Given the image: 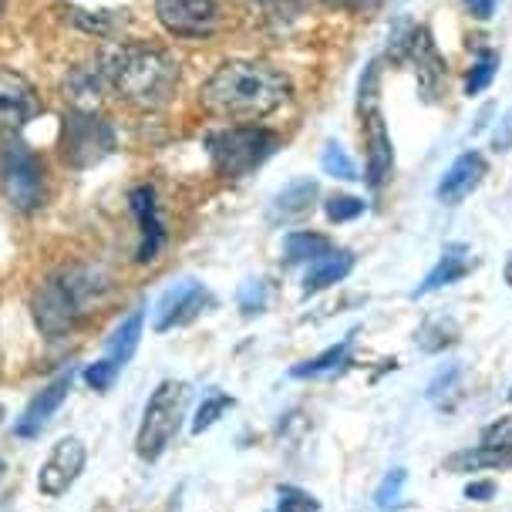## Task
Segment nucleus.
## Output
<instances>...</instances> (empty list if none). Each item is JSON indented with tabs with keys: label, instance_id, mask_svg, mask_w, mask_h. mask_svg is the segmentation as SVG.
Returning <instances> with one entry per match:
<instances>
[{
	"label": "nucleus",
	"instance_id": "nucleus-1",
	"mask_svg": "<svg viewBox=\"0 0 512 512\" xmlns=\"http://www.w3.org/2000/svg\"><path fill=\"white\" fill-rule=\"evenodd\" d=\"M290 98V81L283 71L263 61H226L206 78L199 102L209 115L230 122H256Z\"/></svg>",
	"mask_w": 512,
	"mask_h": 512
},
{
	"label": "nucleus",
	"instance_id": "nucleus-2",
	"mask_svg": "<svg viewBox=\"0 0 512 512\" xmlns=\"http://www.w3.org/2000/svg\"><path fill=\"white\" fill-rule=\"evenodd\" d=\"M108 88L139 112H159L179 88V61L166 48L145 41L115 44L102 54Z\"/></svg>",
	"mask_w": 512,
	"mask_h": 512
},
{
	"label": "nucleus",
	"instance_id": "nucleus-3",
	"mask_svg": "<svg viewBox=\"0 0 512 512\" xmlns=\"http://www.w3.org/2000/svg\"><path fill=\"white\" fill-rule=\"evenodd\" d=\"M108 294V277L98 267L75 263L44 280L34 294V320L48 337H64L85 320L91 307H98Z\"/></svg>",
	"mask_w": 512,
	"mask_h": 512
},
{
	"label": "nucleus",
	"instance_id": "nucleus-4",
	"mask_svg": "<svg viewBox=\"0 0 512 512\" xmlns=\"http://www.w3.org/2000/svg\"><path fill=\"white\" fill-rule=\"evenodd\" d=\"M277 132L260 125H230L216 128L206 135V152L213 162V172L223 179H243L253 169H260L263 162L277 152Z\"/></svg>",
	"mask_w": 512,
	"mask_h": 512
},
{
	"label": "nucleus",
	"instance_id": "nucleus-5",
	"mask_svg": "<svg viewBox=\"0 0 512 512\" xmlns=\"http://www.w3.org/2000/svg\"><path fill=\"white\" fill-rule=\"evenodd\" d=\"M189 395L192 391L186 381H162L159 388L152 391V398L145 401V411H142L139 435H135V452H139V459L145 462L162 459V452L172 445V438H176L182 428Z\"/></svg>",
	"mask_w": 512,
	"mask_h": 512
},
{
	"label": "nucleus",
	"instance_id": "nucleus-6",
	"mask_svg": "<svg viewBox=\"0 0 512 512\" xmlns=\"http://www.w3.org/2000/svg\"><path fill=\"white\" fill-rule=\"evenodd\" d=\"M61 159L68 169H95L115 152V128L102 112H78L68 108L61 118Z\"/></svg>",
	"mask_w": 512,
	"mask_h": 512
},
{
	"label": "nucleus",
	"instance_id": "nucleus-7",
	"mask_svg": "<svg viewBox=\"0 0 512 512\" xmlns=\"http://www.w3.org/2000/svg\"><path fill=\"white\" fill-rule=\"evenodd\" d=\"M0 189L17 213H34L44 206V166L38 155L17 139L0 145Z\"/></svg>",
	"mask_w": 512,
	"mask_h": 512
},
{
	"label": "nucleus",
	"instance_id": "nucleus-8",
	"mask_svg": "<svg viewBox=\"0 0 512 512\" xmlns=\"http://www.w3.org/2000/svg\"><path fill=\"white\" fill-rule=\"evenodd\" d=\"M361 112H364V149H368V186L381 189L395 169V145L378 112V61L368 64L361 78Z\"/></svg>",
	"mask_w": 512,
	"mask_h": 512
},
{
	"label": "nucleus",
	"instance_id": "nucleus-9",
	"mask_svg": "<svg viewBox=\"0 0 512 512\" xmlns=\"http://www.w3.org/2000/svg\"><path fill=\"white\" fill-rule=\"evenodd\" d=\"M155 17L172 38H213L226 24L223 0H155Z\"/></svg>",
	"mask_w": 512,
	"mask_h": 512
},
{
	"label": "nucleus",
	"instance_id": "nucleus-10",
	"mask_svg": "<svg viewBox=\"0 0 512 512\" xmlns=\"http://www.w3.org/2000/svg\"><path fill=\"white\" fill-rule=\"evenodd\" d=\"M85 462H88V448L81 438L68 435L61 438L58 445L48 452V459L41 462L38 469V492L48 499H61L64 492L78 482V475L85 472Z\"/></svg>",
	"mask_w": 512,
	"mask_h": 512
},
{
	"label": "nucleus",
	"instance_id": "nucleus-11",
	"mask_svg": "<svg viewBox=\"0 0 512 512\" xmlns=\"http://www.w3.org/2000/svg\"><path fill=\"white\" fill-rule=\"evenodd\" d=\"M405 61L415 64L418 91H422L425 102H438V95H442V88H445V78H448V64L442 58V51L435 48V38L428 27L422 24L411 27Z\"/></svg>",
	"mask_w": 512,
	"mask_h": 512
},
{
	"label": "nucleus",
	"instance_id": "nucleus-12",
	"mask_svg": "<svg viewBox=\"0 0 512 512\" xmlns=\"http://www.w3.org/2000/svg\"><path fill=\"white\" fill-rule=\"evenodd\" d=\"M71 384H75V371H71V368L61 371L51 384H44L38 395L27 401V408L21 411V418L14 422V435L17 438H38L44 428H48L51 418L61 411L64 401H68Z\"/></svg>",
	"mask_w": 512,
	"mask_h": 512
},
{
	"label": "nucleus",
	"instance_id": "nucleus-13",
	"mask_svg": "<svg viewBox=\"0 0 512 512\" xmlns=\"http://www.w3.org/2000/svg\"><path fill=\"white\" fill-rule=\"evenodd\" d=\"M41 112V98L21 71L0 64V128L17 132Z\"/></svg>",
	"mask_w": 512,
	"mask_h": 512
},
{
	"label": "nucleus",
	"instance_id": "nucleus-14",
	"mask_svg": "<svg viewBox=\"0 0 512 512\" xmlns=\"http://www.w3.org/2000/svg\"><path fill=\"white\" fill-rule=\"evenodd\" d=\"M209 304V294L203 283L196 280H179L176 287H169L166 294L159 297V304H155V331L166 334L172 327H182L189 324V320H196L203 314V307Z\"/></svg>",
	"mask_w": 512,
	"mask_h": 512
},
{
	"label": "nucleus",
	"instance_id": "nucleus-15",
	"mask_svg": "<svg viewBox=\"0 0 512 512\" xmlns=\"http://www.w3.org/2000/svg\"><path fill=\"white\" fill-rule=\"evenodd\" d=\"M61 91H64V102L78 112H98L105 102L108 88V75H105V64L102 58L98 61H81L75 68H68V75L61 81Z\"/></svg>",
	"mask_w": 512,
	"mask_h": 512
},
{
	"label": "nucleus",
	"instance_id": "nucleus-16",
	"mask_svg": "<svg viewBox=\"0 0 512 512\" xmlns=\"http://www.w3.org/2000/svg\"><path fill=\"white\" fill-rule=\"evenodd\" d=\"M486 172H489V166H486V159H482L479 152H462L459 159L445 169V176L438 179V189H435L438 203L459 206L465 196H472V192L482 186Z\"/></svg>",
	"mask_w": 512,
	"mask_h": 512
},
{
	"label": "nucleus",
	"instance_id": "nucleus-17",
	"mask_svg": "<svg viewBox=\"0 0 512 512\" xmlns=\"http://www.w3.org/2000/svg\"><path fill=\"white\" fill-rule=\"evenodd\" d=\"M128 203H132V213L139 219V253L135 260L139 263H152L159 256L162 243H166V230H162V219H159V203H155V189L152 186H135L128 192Z\"/></svg>",
	"mask_w": 512,
	"mask_h": 512
},
{
	"label": "nucleus",
	"instance_id": "nucleus-18",
	"mask_svg": "<svg viewBox=\"0 0 512 512\" xmlns=\"http://www.w3.org/2000/svg\"><path fill=\"white\" fill-rule=\"evenodd\" d=\"M475 270V256L469 253V246L462 243H452L442 250V260L435 263V270L428 273V277L422 280V287L415 290L411 297H425V294H435V290L448 287V283H459L465 273Z\"/></svg>",
	"mask_w": 512,
	"mask_h": 512
},
{
	"label": "nucleus",
	"instance_id": "nucleus-19",
	"mask_svg": "<svg viewBox=\"0 0 512 512\" xmlns=\"http://www.w3.org/2000/svg\"><path fill=\"white\" fill-rule=\"evenodd\" d=\"M512 465V438L509 442H486L475 448H465V452H455L452 459L445 462L448 472H482V469H509Z\"/></svg>",
	"mask_w": 512,
	"mask_h": 512
},
{
	"label": "nucleus",
	"instance_id": "nucleus-20",
	"mask_svg": "<svg viewBox=\"0 0 512 512\" xmlns=\"http://www.w3.org/2000/svg\"><path fill=\"white\" fill-rule=\"evenodd\" d=\"M351 270H354V256L347 250H331L327 256L310 263V270L304 277V294L310 297V294H320V290L334 287V283H341Z\"/></svg>",
	"mask_w": 512,
	"mask_h": 512
},
{
	"label": "nucleus",
	"instance_id": "nucleus-21",
	"mask_svg": "<svg viewBox=\"0 0 512 512\" xmlns=\"http://www.w3.org/2000/svg\"><path fill=\"white\" fill-rule=\"evenodd\" d=\"M314 199H317V182L314 179H297V182H290L277 199H273L270 216L277 219V223H290V219L310 213Z\"/></svg>",
	"mask_w": 512,
	"mask_h": 512
},
{
	"label": "nucleus",
	"instance_id": "nucleus-22",
	"mask_svg": "<svg viewBox=\"0 0 512 512\" xmlns=\"http://www.w3.org/2000/svg\"><path fill=\"white\" fill-rule=\"evenodd\" d=\"M142 327H145V314L142 310H132L122 324L115 327L112 337H108L105 344V358H112L115 364H125L132 361V354L139 351V341H142Z\"/></svg>",
	"mask_w": 512,
	"mask_h": 512
},
{
	"label": "nucleus",
	"instance_id": "nucleus-23",
	"mask_svg": "<svg viewBox=\"0 0 512 512\" xmlns=\"http://www.w3.org/2000/svg\"><path fill=\"white\" fill-rule=\"evenodd\" d=\"M351 347H354V334H347L341 344L327 347L324 354H317V358H310L304 364H297L294 371H290V378H327V374H337L344 371L347 364H351Z\"/></svg>",
	"mask_w": 512,
	"mask_h": 512
},
{
	"label": "nucleus",
	"instance_id": "nucleus-24",
	"mask_svg": "<svg viewBox=\"0 0 512 512\" xmlns=\"http://www.w3.org/2000/svg\"><path fill=\"white\" fill-rule=\"evenodd\" d=\"M334 250V243L320 233H310V230H297V233H287L283 240V253H287V263H314L320 256H327Z\"/></svg>",
	"mask_w": 512,
	"mask_h": 512
},
{
	"label": "nucleus",
	"instance_id": "nucleus-25",
	"mask_svg": "<svg viewBox=\"0 0 512 512\" xmlns=\"http://www.w3.org/2000/svg\"><path fill=\"white\" fill-rule=\"evenodd\" d=\"M459 337V327H455V320H445V317H432V320H425L422 324V331L415 334V341L422 351L428 354H435V351H442V347H448Z\"/></svg>",
	"mask_w": 512,
	"mask_h": 512
},
{
	"label": "nucleus",
	"instance_id": "nucleus-26",
	"mask_svg": "<svg viewBox=\"0 0 512 512\" xmlns=\"http://www.w3.org/2000/svg\"><path fill=\"white\" fill-rule=\"evenodd\" d=\"M125 11H78V7H71L68 17L75 21L78 27H85L88 34H98V38H112V34L118 31V24L125 21L122 17Z\"/></svg>",
	"mask_w": 512,
	"mask_h": 512
},
{
	"label": "nucleus",
	"instance_id": "nucleus-27",
	"mask_svg": "<svg viewBox=\"0 0 512 512\" xmlns=\"http://www.w3.org/2000/svg\"><path fill=\"white\" fill-rule=\"evenodd\" d=\"M320 166H324L327 176H334V179H344V182L361 179V176H358V166H354V159L344 152V145H341V142H327V145H324V155H320Z\"/></svg>",
	"mask_w": 512,
	"mask_h": 512
},
{
	"label": "nucleus",
	"instance_id": "nucleus-28",
	"mask_svg": "<svg viewBox=\"0 0 512 512\" xmlns=\"http://www.w3.org/2000/svg\"><path fill=\"white\" fill-rule=\"evenodd\" d=\"M496 68H499V54L492 51V48H482L479 51V58H475L472 64V71H469V78H465V95H479V91H486L492 85V75H496Z\"/></svg>",
	"mask_w": 512,
	"mask_h": 512
},
{
	"label": "nucleus",
	"instance_id": "nucleus-29",
	"mask_svg": "<svg viewBox=\"0 0 512 512\" xmlns=\"http://www.w3.org/2000/svg\"><path fill=\"white\" fill-rule=\"evenodd\" d=\"M236 405V401L230 398V395H209L203 405H199V411H196V418H192V435H203V432H209V428H213L219 418L226 415V411H230Z\"/></svg>",
	"mask_w": 512,
	"mask_h": 512
},
{
	"label": "nucleus",
	"instance_id": "nucleus-30",
	"mask_svg": "<svg viewBox=\"0 0 512 512\" xmlns=\"http://www.w3.org/2000/svg\"><path fill=\"white\" fill-rule=\"evenodd\" d=\"M405 482H408L405 469H395L391 475H384L381 486L374 489V506H378L381 512H391V509H395V506H398V499H401V489H405Z\"/></svg>",
	"mask_w": 512,
	"mask_h": 512
},
{
	"label": "nucleus",
	"instance_id": "nucleus-31",
	"mask_svg": "<svg viewBox=\"0 0 512 512\" xmlns=\"http://www.w3.org/2000/svg\"><path fill=\"white\" fill-rule=\"evenodd\" d=\"M277 512H320V502L297 486H280L277 489Z\"/></svg>",
	"mask_w": 512,
	"mask_h": 512
},
{
	"label": "nucleus",
	"instance_id": "nucleus-32",
	"mask_svg": "<svg viewBox=\"0 0 512 512\" xmlns=\"http://www.w3.org/2000/svg\"><path fill=\"white\" fill-rule=\"evenodd\" d=\"M118 371H122V364H115L112 358H102V361H95V364H88L85 368V384L91 391H108L115 384V378H118Z\"/></svg>",
	"mask_w": 512,
	"mask_h": 512
},
{
	"label": "nucleus",
	"instance_id": "nucleus-33",
	"mask_svg": "<svg viewBox=\"0 0 512 512\" xmlns=\"http://www.w3.org/2000/svg\"><path fill=\"white\" fill-rule=\"evenodd\" d=\"M324 213L331 223H351V219H358L364 213V199L358 196H331L324 203Z\"/></svg>",
	"mask_w": 512,
	"mask_h": 512
},
{
	"label": "nucleus",
	"instance_id": "nucleus-34",
	"mask_svg": "<svg viewBox=\"0 0 512 512\" xmlns=\"http://www.w3.org/2000/svg\"><path fill=\"white\" fill-rule=\"evenodd\" d=\"M240 307L243 314H263L267 310V287H263V280H250L240 287Z\"/></svg>",
	"mask_w": 512,
	"mask_h": 512
},
{
	"label": "nucleus",
	"instance_id": "nucleus-35",
	"mask_svg": "<svg viewBox=\"0 0 512 512\" xmlns=\"http://www.w3.org/2000/svg\"><path fill=\"white\" fill-rule=\"evenodd\" d=\"M492 149H496V152H509L512 149V108L499 118L496 132H492Z\"/></svg>",
	"mask_w": 512,
	"mask_h": 512
},
{
	"label": "nucleus",
	"instance_id": "nucleus-36",
	"mask_svg": "<svg viewBox=\"0 0 512 512\" xmlns=\"http://www.w3.org/2000/svg\"><path fill=\"white\" fill-rule=\"evenodd\" d=\"M250 4H253V7H260V11L273 14V17H283V14L300 11V4H304V0H250Z\"/></svg>",
	"mask_w": 512,
	"mask_h": 512
},
{
	"label": "nucleus",
	"instance_id": "nucleus-37",
	"mask_svg": "<svg viewBox=\"0 0 512 512\" xmlns=\"http://www.w3.org/2000/svg\"><path fill=\"white\" fill-rule=\"evenodd\" d=\"M459 378V364H448V371H438V378L428 384V398H442L445 388H452V381Z\"/></svg>",
	"mask_w": 512,
	"mask_h": 512
},
{
	"label": "nucleus",
	"instance_id": "nucleus-38",
	"mask_svg": "<svg viewBox=\"0 0 512 512\" xmlns=\"http://www.w3.org/2000/svg\"><path fill=\"white\" fill-rule=\"evenodd\" d=\"M462 4L475 21H489V17L496 14V0H462Z\"/></svg>",
	"mask_w": 512,
	"mask_h": 512
},
{
	"label": "nucleus",
	"instance_id": "nucleus-39",
	"mask_svg": "<svg viewBox=\"0 0 512 512\" xmlns=\"http://www.w3.org/2000/svg\"><path fill=\"white\" fill-rule=\"evenodd\" d=\"M492 496H496V486H492V482H469V486H465V499L486 502Z\"/></svg>",
	"mask_w": 512,
	"mask_h": 512
},
{
	"label": "nucleus",
	"instance_id": "nucleus-40",
	"mask_svg": "<svg viewBox=\"0 0 512 512\" xmlns=\"http://www.w3.org/2000/svg\"><path fill=\"white\" fill-rule=\"evenodd\" d=\"M327 7H361V4H368V0H324Z\"/></svg>",
	"mask_w": 512,
	"mask_h": 512
},
{
	"label": "nucleus",
	"instance_id": "nucleus-41",
	"mask_svg": "<svg viewBox=\"0 0 512 512\" xmlns=\"http://www.w3.org/2000/svg\"><path fill=\"white\" fill-rule=\"evenodd\" d=\"M489 115H492V108H482V115H479V122L472 125V132H482V128L489 125Z\"/></svg>",
	"mask_w": 512,
	"mask_h": 512
},
{
	"label": "nucleus",
	"instance_id": "nucleus-42",
	"mask_svg": "<svg viewBox=\"0 0 512 512\" xmlns=\"http://www.w3.org/2000/svg\"><path fill=\"white\" fill-rule=\"evenodd\" d=\"M506 283H509V287H512V260L506 263Z\"/></svg>",
	"mask_w": 512,
	"mask_h": 512
},
{
	"label": "nucleus",
	"instance_id": "nucleus-43",
	"mask_svg": "<svg viewBox=\"0 0 512 512\" xmlns=\"http://www.w3.org/2000/svg\"><path fill=\"white\" fill-rule=\"evenodd\" d=\"M0 422H4V405H0Z\"/></svg>",
	"mask_w": 512,
	"mask_h": 512
},
{
	"label": "nucleus",
	"instance_id": "nucleus-44",
	"mask_svg": "<svg viewBox=\"0 0 512 512\" xmlns=\"http://www.w3.org/2000/svg\"><path fill=\"white\" fill-rule=\"evenodd\" d=\"M509 401H512V388H509Z\"/></svg>",
	"mask_w": 512,
	"mask_h": 512
},
{
	"label": "nucleus",
	"instance_id": "nucleus-45",
	"mask_svg": "<svg viewBox=\"0 0 512 512\" xmlns=\"http://www.w3.org/2000/svg\"><path fill=\"white\" fill-rule=\"evenodd\" d=\"M0 7H4V0H0Z\"/></svg>",
	"mask_w": 512,
	"mask_h": 512
}]
</instances>
